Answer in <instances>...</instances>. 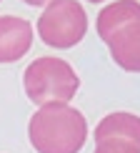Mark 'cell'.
I'll return each mask as SVG.
<instances>
[{
    "label": "cell",
    "instance_id": "30bf717a",
    "mask_svg": "<svg viewBox=\"0 0 140 153\" xmlns=\"http://www.w3.org/2000/svg\"><path fill=\"white\" fill-rule=\"evenodd\" d=\"M88 3H105V0H88Z\"/></svg>",
    "mask_w": 140,
    "mask_h": 153
},
{
    "label": "cell",
    "instance_id": "52a82bcc",
    "mask_svg": "<svg viewBox=\"0 0 140 153\" xmlns=\"http://www.w3.org/2000/svg\"><path fill=\"white\" fill-rule=\"evenodd\" d=\"M93 138H95V143L103 141V138H125V141L135 143L140 148V116L128 113V111L110 113L95 126Z\"/></svg>",
    "mask_w": 140,
    "mask_h": 153
},
{
    "label": "cell",
    "instance_id": "6da1fadb",
    "mask_svg": "<svg viewBox=\"0 0 140 153\" xmlns=\"http://www.w3.org/2000/svg\"><path fill=\"white\" fill-rule=\"evenodd\" d=\"M28 138L38 153H80L88 141V120L70 103L40 105L28 123Z\"/></svg>",
    "mask_w": 140,
    "mask_h": 153
},
{
    "label": "cell",
    "instance_id": "3957f363",
    "mask_svg": "<svg viewBox=\"0 0 140 153\" xmlns=\"http://www.w3.org/2000/svg\"><path fill=\"white\" fill-rule=\"evenodd\" d=\"M35 33L48 48L68 50L85 38L88 15L78 0H50L38 18Z\"/></svg>",
    "mask_w": 140,
    "mask_h": 153
},
{
    "label": "cell",
    "instance_id": "7a4b0ae2",
    "mask_svg": "<svg viewBox=\"0 0 140 153\" xmlns=\"http://www.w3.org/2000/svg\"><path fill=\"white\" fill-rule=\"evenodd\" d=\"M23 88L33 103L50 105V103H70L80 88V78L68 60L55 55L35 58L23 73Z\"/></svg>",
    "mask_w": 140,
    "mask_h": 153
},
{
    "label": "cell",
    "instance_id": "9c48e42d",
    "mask_svg": "<svg viewBox=\"0 0 140 153\" xmlns=\"http://www.w3.org/2000/svg\"><path fill=\"white\" fill-rule=\"evenodd\" d=\"M23 3H28V5H48L50 0H23Z\"/></svg>",
    "mask_w": 140,
    "mask_h": 153
},
{
    "label": "cell",
    "instance_id": "8992f818",
    "mask_svg": "<svg viewBox=\"0 0 140 153\" xmlns=\"http://www.w3.org/2000/svg\"><path fill=\"white\" fill-rule=\"evenodd\" d=\"M130 23H140V3L138 0H113L110 5H105L98 13L95 28H98L100 40L108 43L120 28H125Z\"/></svg>",
    "mask_w": 140,
    "mask_h": 153
},
{
    "label": "cell",
    "instance_id": "5b68a950",
    "mask_svg": "<svg viewBox=\"0 0 140 153\" xmlns=\"http://www.w3.org/2000/svg\"><path fill=\"white\" fill-rule=\"evenodd\" d=\"M110 58L128 73H140V23H130L120 28L108 40Z\"/></svg>",
    "mask_w": 140,
    "mask_h": 153
},
{
    "label": "cell",
    "instance_id": "ba28073f",
    "mask_svg": "<svg viewBox=\"0 0 140 153\" xmlns=\"http://www.w3.org/2000/svg\"><path fill=\"white\" fill-rule=\"evenodd\" d=\"M93 153H140V148L125 138H103L95 143Z\"/></svg>",
    "mask_w": 140,
    "mask_h": 153
},
{
    "label": "cell",
    "instance_id": "277c9868",
    "mask_svg": "<svg viewBox=\"0 0 140 153\" xmlns=\"http://www.w3.org/2000/svg\"><path fill=\"white\" fill-rule=\"evenodd\" d=\"M33 48V25L18 15H0V63H15Z\"/></svg>",
    "mask_w": 140,
    "mask_h": 153
}]
</instances>
